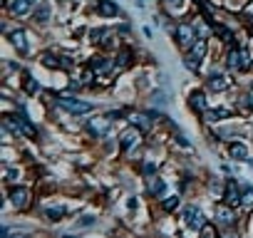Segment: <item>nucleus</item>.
Instances as JSON below:
<instances>
[{
  "label": "nucleus",
  "mask_w": 253,
  "mask_h": 238,
  "mask_svg": "<svg viewBox=\"0 0 253 238\" xmlns=\"http://www.w3.org/2000/svg\"><path fill=\"white\" fill-rule=\"evenodd\" d=\"M38 191L30 184H15V186H3V206H0V213L3 218H10V213L18 216H28L35 213L38 208Z\"/></svg>",
  "instance_id": "f257e3e1"
},
{
  "label": "nucleus",
  "mask_w": 253,
  "mask_h": 238,
  "mask_svg": "<svg viewBox=\"0 0 253 238\" xmlns=\"http://www.w3.org/2000/svg\"><path fill=\"white\" fill-rule=\"evenodd\" d=\"M201 84H204L213 97H223V94H228V92H233V89L241 87V84H238V77H236L233 72H228V70L223 67V62H211V60H209V65H206V70H204Z\"/></svg>",
  "instance_id": "f03ea898"
},
{
  "label": "nucleus",
  "mask_w": 253,
  "mask_h": 238,
  "mask_svg": "<svg viewBox=\"0 0 253 238\" xmlns=\"http://www.w3.org/2000/svg\"><path fill=\"white\" fill-rule=\"evenodd\" d=\"M55 104H57L62 112H67L70 117H75V119H84V117H89V114H94V112L102 109L97 102H89L84 94H75V92H67V89L57 92Z\"/></svg>",
  "instance_id": "7ed1b4c3"
},
{
  "label": "nucleus",
  "mask_w": 253,
  "mask_h": 238,
  "mask_svg": "<svg viewBox=\"0 0 253 238\" xmlns=\"http://www.w3.org/2000/svg\"><path fill=\"white\" fill-rule=\"evenodd\" d=\"M223 67L228 72H233L236 77H246L253 72V50L248 45H236V47H226L223 52Z\"/></svg>",
  "instance_id": "20e7f679"
},
{
  "label": "nucleus",
  "mask_w": 253,
  "mask_h": 238,
  "mask_svg": "<svg viewBox=\"0 0 253 238\" xmlns=\"http://www.w3.org/2000/svg\"><path fill=\"white\" fill-rule=\"evenodd\" d=\"M211 216H206V211H204V206L199 201H184L181 208H179V213H176V221L184 226V233H194V236H199L201 226Z\"/></svg>",
  "instance_id": "39448f33"
},
{
  "label": "nucleus",
  "mask_w": 253,
  "mask_h": 238,
  "mask_svg": "<svg viewBox=\"0 0 253 238\" xmlns=\"http://www.w3.org/2000/svg\"><path fill=\"white\" fill-rule=\"evenodd\" d=\"M99 77H114V79H122L124 75L117 70V57L114 52H104V50H89L87 60H84Z\"/></svg>",
  "instance_id": "423d86ee"
},
{
  "label": "nucleus",
  "mask_w": 253,
  "mask_h": 238,
  "mask_svg": "<svg viewBox=\"0 0 253 238\" xmlns=\"http://www.w3.org/2000/svg\"><path fill=\"white\" fill-rule=\"evenodd\" d=\"M57 13H60L57 0H40L38 8H35L33 15H30V20H28V25H33V28L47 33L52 25H57Z\"/></svg>",
  "instance_id": "0eeeda50"
},
{
  "label": "nucleus",
  "mask_w": 253,
  "mask_h": 238,
  "mask_svg": "<svg viewBox=\"0 0 253 238\" xmlns=\"http://www.w3.org/2000/svg\"><path fill=\"white\" fill-rule=\"evenodd\" d=\"M171 191H174V179H169L164 171L142 181V196H144L149 203L162 201V198H164L167 194H171Z\"/></svg>",
  "instance_id": "6e6552de"
},
{
  "label": "nucleus",
  "mask_w": 253,
  "mask_h": 238,
  "mask_svg": "<svg viewBox=\"0 0 253 238\" xmlns=\"http://www.w3.org/2000/svg\"><path fill=\"white\" fill-rule=\"evenodd\" d=\"M211 97H213V94H211L204 84H194V87H189V92H186L184 102H186V109L199 119L209 107H213V104H211Z\"/></svg>",
  "instance_id": "1a4fd4ad"
},
{
  "label": "nucleus",
  "mask_w": 253,
  "mask_h": 238,
  "mask_svg": "<svg viewBox=\"0 0 253 238\" xmlns=\"http://www.w3.org/2000/svg\"><path fill=\"white\" fill-rule=\"evenodd\" d=\"M169 38H171L174 47L179 50V55L186 52V50L196 42V30H194V25H191V18H181V20H176V28H174V33H171Z\"/></svg>",
  "instance_id": "9d476101"
},
{
  "label": "nucleus",
  "mask_w": 253,
  "mask_h": 238,
  "mask_svg": "<svg viewBox=\"0 0 253 238\" xmlns=\"http://www.w3.org/2000/svg\"><path fill=\"white\" fill-rule=\"evenodd\" d=\"M0 179H3V186L30 184V166H28L25 161H18V164H3V166H0Z\"/></svg>",
  "instance_id": "9b49d317"
},
{
  "label": "nucleus",
  "mask_w": 253,
  "mask_h": 238,
  "mask_svg": "<svg viewBox=\"0 0 253 238\" xmlns=\"http://www.w3.org/2000/svg\"><path fill=\"white\" fill-rule=\"evenodd\" d=\"M221 154H223L228 161H233V164H246V159L253 154V142L246 139V137H238V139L223 144V152H221Z\"/></svg>",
  "instance_id": "f8f14e48"
},
{
  "label": "nucleus",
  "mask_w": 253,
  "mask_h": 238,
  "mask_svg": "<svg viewBox=\"0 0 253 238\" xmlns=\"http://www.w3.org/2000/svg\"><path fill=\"white\" fill-rule=\"evenodd\" d=\"M99 221H102L99 211H97L94 206H84L77 216H72V221H70V231H92V228L99 226Z\"/></svg>",
  "instance_id": "ddd939ff"
},
{
  "label": "nucleus",
  "mask_w": 253,
  "mask_h": 238,
  "mask_svg": "<svg viewBox=\"0 0 253 238\" xmlns=\"http://www.w3.org/2000/svg\"><path fill=\"white\" fill-rule=\"evenodd\" d=\"M112 33H114V25H112V23H104V20H102L99 25H89L87 38H84V45H87L89 50H99Z\"/></svg>",
  "instance_id": "4468645a"
},
{
  "label": "nucleus",
  "mask_w": 253,
  "mask_h": 238,
  "mask_svg": "<svg viewBox=\"0 0 253 238\" xmlns=\"http://www.w3.org/2000/svg\"><path fill=\"white\" fill-rule=\"evenodd\" d=\"M171 97H174V92L169 89V87H162V84H154L144 97H142V102L147 104V107H157V109H169V104H171Z\"/></svg>",
  "instance_id": "2eb2a0df"
},
{
  "label": "nucleus",
  "mask_w": 253,
  "mask_h": 238,
  "mask_svg": "<svg viewBox=\"0 0 253 238\" xmlns=\"http://www.w3.org/2000/svg\"><path fill=\"white\" fill-rule=\"evenodd\" d=\"M201 179H204V194L211 201H221L223 186H226V176H221L216 171H201Z\"/></svg>",
  "instance_id": "dca6fc26"
},
{
  "label": "nucleus",
  "mask_w": 253,
  "mask_h": 238,
  "mask_svg": "<svg viewBox=\"0 0 253 238\" xmlns=\"http://www.w3.org/2000/svg\"><path fill=\"white\" fill-rule=\"evenodd\" d=\"M38 3H40V0H13L10 8H8L3 15L13 18L15 23H28L30 15H33V10L38 8Z\"/></svg>",
  "instance_id": "f3484780"
},
{
  "label": "nucleus",
  "mask_w": 253,
  "mask_h": 238,
  "mask_svg": "<svg viewBox=\"0 0 253 238\" xmlns=\"http://www.w3.org/2000/svg\"><path fill=\"white\" fill-rule=\"evenodd\" d=\"M92 15L104 20V23H114L122 15V5L117 0H97V5L92 8Z\"/></svg>",
  "instance_id": "a211bd4d"
},
{
  "label": "nucleus",
  "mask_w": 253,
  "mask_h": 238,
  "mask_svg": "<svg viewBox=\"0 0 253 238\" xmlns=\"http://www.w3.org/2000/svg\"><path fill=\"white\" fill-rule=\"evenodd\" d=\"M241 181H243V179H241L238 174H228V176H226V186H223L221 201H226V203L241 208Z\"/></svg>",
  "instance_id": "6ab92c4d"
},
{
  "label": "nucleus",
  "mask_w": 253,
  "mask_h": 238,
  "mask_svg": "<svg viewBox=\"0 0 253 238\" xmlns=\"http://www.w3.org/2000/svg\"><path fill=\"white\" fill-rule=\"evenodd\" d=\"M42 89H45V84L30 72V67L23 72V79H20V94H25L28 99H38L40 94H42Z\"/></svg>",
  "instance_id": "aec40b11"
},
{
  "label": "nucleus",
  "mask_w": 253,
  "mask_h": 238,
  "mask_svg": "<svg viewBox=\"0 0 253 238\" xmlns=\"http://www.w3.org/2000/svg\"><path fill=\"white\" fill-rule=\"evenodd\" d=\"M241 208L246 213L253 211V184L248 181H241Z\"/></svg>",
  "instance_id": "412c9836"
},
{
  "label": "nucleus",
  "mask_w": 253,
  "mask_h": 238,
  "mask_svg": "<svg viewBox=\"0 0 253 238\" xmlns=\"http://www.w3.org/2000/svg\"><path fill=\"white\" fill-rule=\"evenodd\" d=\"M216 124H221V117H218L216 107H209V109L199 117V127H216Z\"/></svg>",
  "instance_id": "4be33fe9"
},
{
  "label": "nucleus",
  "mask_w": 253,
  "mask_h": 238,
  "mask_svg": "<svg viewBox=\"0 0 253 238\" xmlns=\"http://www.w3.org/2000/svg\"><path fill=\"white\" fill-rule=\"evenodd\" d=\"M199 236H206V238H218V236H223L221 233V228H218V223L213 221V218H209L204 226H201V231H199Z\"/></svg>",
  "instance_id": "5701e85b"
},
{
  "label": "nucleus",
  "mask_w": 253,
  "mask_h": 238,
  "mask_svg": "<svg viewBox=\"0 0 253 238\" xmlns=\"http://www.w3.org/2000/svg\"><path fill=\"white\" fill-rule=\"evenodd\" d=\"M142 33H144V38H147V40H152V38H154V30H152V28H142Z\"/></svg>",
  "instance_id": "b1692460"
},
{
  "label": "nucleus",
  "mask_w": 253,
  "mask_h": 238,
  "mask_svg": "<svg viewBox=\"0 0 253 238\" xmlns=\"http://www.w3.org/2000/svg\"><path fill=\"white\" fill-rule=\"evenodd\" d=\"M134 8H137V10H144L147 3H144V0H134Z\"/></svg>",
  "instance_id": "393cba45"
},
{
  "label": "nucleus",
  "mask_w": 253,
  "mask_h": 238,
  "mask_svg": "<svg viewBox=\"0 0 253 238\" xmlns=\"http://www.w3.org/2000/svg\"><path fill=\"white\" fill-rule=\"evenodd\" d=\"M246 92H248V102H251V109H253V87H246Z\"/></svg>",
  "instance_id": "a878e982"
},
{
  "label": "nucleus",
  "mask_w": 253,
  "mask_h": 238,
  "mask_svg": "<svg viewBox=\"0 0 253 238\" xmlns=\"http://www.w3.org/2000/svg\"><path fill=\"white\" fill-rule=\"evenodd\" d=\"M246 166H248V169H253V154H251V157L246 159Z\"/></svg>",
  "instance_id": "bb28decb"
}]
</instances>
